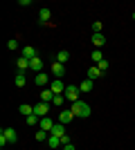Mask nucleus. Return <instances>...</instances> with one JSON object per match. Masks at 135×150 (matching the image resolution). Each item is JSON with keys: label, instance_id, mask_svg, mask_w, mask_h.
<instances>
[{"label": "nucleus", "instance_id": "14", "mask_svg": "<svg viewBox=\"0 0 135 150\" xmlns=\"http://www.w3.org/2000/svg\"><path fill=\"white\" fill-rule=\"evenodd\" d=\"M50 134H54V137H63V134H65V125L63 123H54V128H52Z\"/></svg>", "mask_w": 135, "mask_h": 150}, {"label": "nucleus", "instance_id": "4", "mask_svg": "<svg viewBox=\"0 0 135 150\" xmlns=\"http://www.w3.org/2000/svg\"><path fill=\"white\" fill-rule=\"evenodd\" d=\"M50 90L54 92V96H56V94H63V92H65V85H63V81H61V79H52Z\"/></svg>", "mask_w": 135, "mask_h": 150}, {"label": "nucleus", "instance_id": "5", "mask_svg": "<svg viewBox=\"0 0 135 150\" xmlns=\"http://www.w3.org/2000/svg\"><path fill=\"white\" fill-rule=\"evenodd\" d=\"M2 137H5L7 144H16V141H18V134H16V130H14V128H7V130H2Z\"/></svg>", "mask_w": 135, "mask_h": 150}, {"label": "nucleus", "instance_id": "11", "mask_svg": "<svg viewBox=\"0 0 135 150\" xmlns=\"http://www.w3.org/2000/svg\"><path fill=\"white\" fill-rule=\"evenodd\" d=\"M104 43H106V36H104L101 31H99V34H92V45H95V50H99Z\"/></svg>", "mask_w": 135, "mask_h": 150}, {"label": "nucleus", "instance_id": "28", "mask_svg": "<svg viewBox=\"0 0 135 150\" xmlns=\"http://www.w3.org/2000/svg\"><path fill=\"white\" fill-rule=\"evenodd\" d=\"M7 47H9V50H16V47H18V40H16V38H11V40L7 43Z\"/></svg>", "mask_w": 135, "mask_h": 150}, {"label": "nucleus", "instance_id": "25", "mask_svg": "<svg viewBox=\"0 0 135 150\" xmlns=\"http://www.w3.org/2000/svg\"><path fill=\"white\" fill-rule=\"evenodd\" d=\"M92 61H95L97 65H99V63L104 61V54H101V52H99V50H92Z\"/></svg>", "mask_w": 135, "mask_h": 150}, {"label": "nucleus", "instance_id": "17", "mask_svg": "<svg viewBox=\"0 0 135 150\" xmlns=\"http://www.w3.org/2000/svg\"><path fill=\"white\" fill-rule=\"evenodd\" d=\"M101 74H104V72H101L99 67H97V65H92V67L88 69V79H92V81H95V79H99Z\"/></svg>", "mask_w": 135, "mask_h": 150}, {"label": "nucleus", "instance_id": "3", "mask_svg": "<svg viewBox=\"0 0 135 150\" xmlns=\"http://www.w3.org/2000/svg\"><path fill=\"white\" fill-rule=\"evenodd\" d=\"M47 112H50V103L39 101V103L34 105V114H36V117H41V119H43V117H47Z\"/></svg>", "mask_w": 135, "mask_h": 150}, {"label": "nucleus", "instance_id": "6", "mask_svg": "<svg viewBox=\"0 0 135 150\" xmlns=\"http://www.w3.org/2000/svg\"><path fill=\"white\" fill-rule=\"evenodd\" d=\"M74 119V114H72V110H61V114H59V123L68 125L70 121Z\"/></svg>", "mask_w": 135, "mask_h": 150}, {"label": "nucleus", "instance_id": "26", "mask_svg": "<svg viewBox=\"0 0 135 150\" xmlns=\"http://www.w3.org/2000/svg\"><path fill=\"white\" fill-rule=\"evenodd\" d=\"M39 121H41V117H36V114H29V117H27V123L29 125H36Z\"/></svg>", "mask_w": 135, "mask_h": 150}, {"label": "nucleus", "instance_id": "21", "mask_svg": "<svg viewBox=\"0 0 135 150\" xmlns=\"http://www.w3.org/2000/svg\"><path fill=\"white\" fill-rule=\"evenodd\" d=\"M20 114H25V117L34 114V105H27V103H23V105H20Z\"/></svg>", "mask_w": 135, "mask_h": 150}, {"label": "nucleus", "instance_id": "19", "mask_svg": "<svg viewBox=\"0 0 135 150\" xmlns=\"http://www.w3.org/2000/svg\"><path fill=\"white\" fill-rule=\"evenodd\" d=\"M14 83H16L18 88H25V83H27V79H25V72H18V74H16V79H14Z\"/></svg>", "mask_w": 135, "mask_h": 150}, {"label": "nucleus", "instance_id": "16", "mask_svg": "<svg viewBox=\"0 0 135 150\" xmlns=\"http://www.w3.org/2000/svg\"><path fill=\"white\" fill-rule=\"evenodd\" d=\"M41 101H43V103H50V101H54V92H52L50 88L43 90V92H41Z\"/></svg>", "mask_w": 135, "mask_h": 150}, {"label": "nucleus", "instance_id": "20", "mask_svg": "<svg viewBox=\"0 0 135 150\" xmlns=\"http://www.w3.org/2000/svg\"><path fill=\"white\" fill-rule=\"evenodd\" d=\"M47 146H50V148H59V146H61V137H54V134H50V139H47Z\"/></svg>", "mask_w": 135, "mask_h": 150}, {"label": "nucleus", "instance_id": "31", "mask_svg": "<svg viewBox=\"0 0 135 150\" xmlns=\"http://www.w3.org/2000/svg\"><path fill=\"white\" fill-rule=\"evenodd\" d=\"M63 150H74V146H72V144L70 146H63Z\"/></svg>", "mask_w": 135, "mask_h": 150}, {"label": "nucleus", "instance_id": "2", "mask_svg": "<svg viewBox=\"0 0 135 150\" xmlns=\"http://www.w3.org/2000/svg\"><path fill=\"white\" fill-rule=\"evenodd\" d=\"M79 94H81V90H79L77 85H65V92H63L65 101H70V103H77V101H79Z\"/></svg>", "mask_w": 135, "mask_h": 150}, {"label": "nucleus", "instance_id": "22", "mask_svg": "<svg viewBox=\"0 0 135 150\" xmlns=\"http://www.w3.org/2000/svg\"><path fill=\"white\" fill-rule=\"evenodd\" d=\"M68 58H70V52H68V50H61V52H59V56H56V61L59 63H65Z\"/></svg>", "mask_w": 135, "mask_h": 150}, {"label": "nucleus", "instance_id": "13", "mask_svg": "<svg viewBox=\"0 0 135 150\" xmlns=\"http://www.w3.org/2000/svg\"><path fill=\"white\" fill-rule=\"evenodd\" d=\"M23 56L32 61V58H36V56H39V54H36V50H34L32 45H27V47H23Z\"/></svg>", "mask_w": 135, "mask_h": 150}, {"label": "nucleus", "instance_id": "23", "mask_svg": "<svg viewBox=\"0 0 135 150\" xmlns=\"http://www.w3.org/2000/svg\"><path fill=\"white\" fill-rule=\"evenodd\" d=\"M34 137H36V141H47V139H50V134H47L45 130H41V128H39V132H36Z\"/></svg>", "mask_w": 135, "mask_h": 150}, {"label": "nucleus", "instance_id": "18", "mask_svg": "<svg viewBox=\"0 0 135 150\" xmlns=\"http://www.w3.org/2000/svg\"><path fill=\"white\" fill-rule=\"evenodd\" d=\"M92 85H95V81H92V79H86V81L79 85V90H81V92H92Z\"/></svg>", "mask_w": 135, "mask_h": 150}, {"label": "nucleus", "instance_id": "8", "mask_svg": "<svg viewBox=\"0 0 135 150\" xmlns=\"http://www.w3.org/2000/svg\"><path fill=\"white\" fill-rule=\"evenodd\" d=\"M29 69H32V72H36V74H41V72H43V61H41V56H36V58H32V61H29Z\"/></svg>", "mask_w": 135, "mask_h": 150}, {"label": "nucleus", "instance_id": "1", "mask_svg": "<svg viewBox=\"0 0 135 150\" xmlns=\"http://www.w3.org/2000/svg\"><path fill=\"white\" fill-rule=\"evenodd\" d=\"M72 114L74 117H79V119H86V117H90V105L86 103V101H77V103H72Z\"/></svg>", "mask_w": 135, "mask_h": 150}, {"label": "nucleus", "instance_id": "24", "mask_svg": "<svg viewBox=\"0 0 135 150\" xmlns=\"http://www.w3.org/2000/svg\"><path fill=\"white\" fill-rule=\"evenodd\" d=\"M52 103H54V105H56V108H63V103H65V96H63V94H56Z\"/></svg>", "mask_w": 135, "mask_h": 150}, {"label": "nucleus", "instance_id": "30", "mask_svg": "<svg viewBox=\"0 0 135 150\" xmlns=\"http://www.w3.org/2000/svg\"><path fill=\"white\" fill-rule=\"evenodd\" d=\"M18 5L20 7H29V5H32V0H18Z\"/></svg>", "mask_w": 135, "mask_h": 150}, {"label": "nucleus", "instance_id": "7", "mask_svg": "<svg viewBox=\"0 0 135 150\" xmlns=\"http://www.w3.org/2000/svg\"><path fill=\"white\" fill-rule=\"evenodd\" d=\"M50 18H52V11L47 9V7H43L41 13H39V23L41 25H50Z\"/></svg>", "mask_w": 135, "mask_h": 150}, {"label": "nucleus", "instance_id": "12", "mask_svg": "<svg viewBox=\"0 0 135 150\" xmlns=\"http://www.w3.org/2000/svg\"><path fill=\"white\" fill-rule=\"evenodd\" d=\"M52 128H54V121H52L50 117H43V119H41V130L52 132Z\"/></svg>", "mask_w": 135, "mask_h": 150}, {"label": "nucleus", "instance_id": "32", "mask_svg": "<svg viewBox=\"0 0 135 150\" xmlns=\"http://www.w3.org/2000/svg\"><path fill=\"white\" fill-rule=\"evenodd\" d=\"M133 20H135V11H133Z\"/></svg>", "mask_w": 135, "mask_h": 150}, {"label": "nucleus", "instance_id": "10", "mask_svg": "<svg viewBox=\"0 0 135 150\" xmlns=\"http://www.w3.org/2000/svg\"><path fill=\"white\" fill-rule=\"evenodd\" d=\"M34 83H36L39 88H45V85H47V83H52V81H50V76H47V74H43V72H41V74L34 76Z\"/></svg>", "mask_w": 135, "mask_h": 150}, {"label": "nucleus", "instance_id": "9", "mask_svg": "<svg viewBox=\"0 0 135 150\" xmlns=\"http://www.w3.org/2000/svg\"><path fill=\"white\" fill-rule=\"evenodd\" d=\"M52 74L56 76V79H61V76L65 74V67H63V63H59V61H54V63H52Z\"/></svg>", "mask_w": 135, "mask_h": 150}, {"label": "nucleus", "instance_id": "27", "mask_svg": "<svg viewBox=\"0 0 135 150\" xmlns=\"http://www.w3.org/2000/svg\"><path fill=\"white\" fill-rule=\"evenodd\" d=\"M70 144H72L70 134H63V137H61V146H70Z\"/></svg>", "mask_w": 135, "mask_h": 150}, {"label": "nucleus", "instance_id": "29", "mask_svg": "<svg viewBox=\"0 0 135 150\" xmlns=\"http://www.w3.org/2000/svg\"><path fill=\"white\" fill-rule=\"evenodd\" d=\"M97 67L101 69V72H106V69H108V61H106V58H104V61L99 63V65H97Z\"/></svg>", "mask_w": 135, "mask_h": 150}, {"label": "nucleus", "instance_id": "15", "mask_svg": "<svg viewBox=\"0 0 135 150\" xmlns=\"http://www.w3.org/2000/svg\"><path fill=\"white\" fill-rule=\"evenodd\" d=\"M16 67H18L20 72H25V69H29V58H25V56H20L18 61H16Z\"/></svg>", "mask_w": 135, "mask_h": 150}]
</instances>
